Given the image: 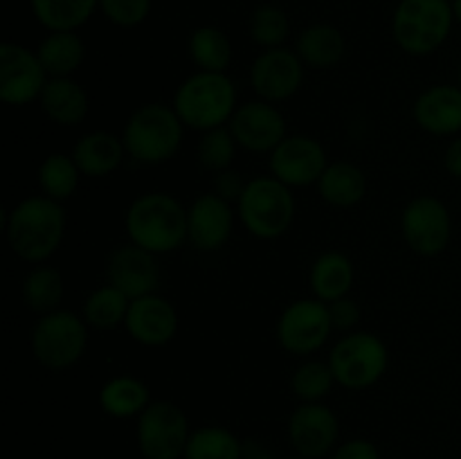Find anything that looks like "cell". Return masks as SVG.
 Wrapping results in <instances>:
<instances>
[{
  "mask_svg": "<svg viewBox=\"0 0 461 459\" xmlns=\"http://www.w3.org/2000/svg\"><path fill=\"white\" fill-rule=\"evenodd\" d=\"M243 439L223 426L192 430L183 459H241Z\"/></svg>",
  "mask_w": 461,
  "mask_h": 459,
  "instance_id": "d6a6232c",
  "label": "cell"
},
{
  "mask_svg": "<svg viewBox=\"0 0 461 459\" xmlns=\"http://www.w3.org/2000/svg\"><path fill=\"white\" fill-rule=\"evenodd\" d=\"M171 106L187 129L205 130L228 126L239 108L237 84L228 72L196 70L176 88Z\"/></svg>",
  "mask_w": 461,
  "mask_h": 459,
  "instance_id": "3957f363",
  "label": "cell"
},
{
  "mask_svg": "<svg viewBox=\"0 0 461 459\" xmlns=\"http://www.w3.org/2000/svg\"><path fill=\"white\" fill-rule=\"evenodd\" d=\"M187 126L180 122L174 106L151 102L135 108L122 130L126 156L144 166L169 162L180 151Z\"/></svg>",
  "mask_w": 461,
  "mask_h": 459,
  "instance_id": "277c9868",
  "label": "cell"
},
{
  "mask_svg": "<svg viewBox=\"0 0 461 459\" xmlns=\"http://www.w3.org/2000/svg\"><path fill=\"white\" fill-rule=\"evenodd\" d=\"M327 363L338 385L349 392H363L385 376L390 351L376 333L351 331L333 345Z\"/></svg>",
  "mask_w": 461,
  "mask_h": 459,
  "instance_id": "ba28073f",
  "label": "cell"
},
{
  "mask_svg": "<svg viewBox=\"0 0 461 459\" xmlns=\"http://www.w3.org/2000/svg\"><path fill=\"white\" fill-rule=\"evenodd\" d=\"M336 385V376L324 360H304L291 376V390L300 403H324Z\"/></svg>",
  "mask_w": 461,
  "mask_h": 459,
  "instance_id": "e575fe53",
  "label": "cell"
},
{
  "mask_svg": "<svg viewBox=\"0 0 461 459\" xmlns=\"http://www.w3.org/2000/svg\"><path fill=\"white\" fill-rule=\"evenodd\" d=\"M246 184L248 180H243L239 171L225 169L214 174V178H212V192H214L216 196L225 198L228 202H237L239 198H241Z\"/></svg>",
  "mask_w": 461,
  "mask_h": 459,
  "instance_id": "f35d334b",
  "label": "cell"
},
{
  "mask_svg": "<svg viewBox=\"0 0 461 459\" xmlns=\"http://www.w3.org/2000/svg\"><path fill=\"white\" fill-rule=\"evenodd\" d=\"M288 459H309V457H300V454H295V457H288Z\"/></svg>",
  "mask_w": 461,
  "mask_h": 459,
  "instance_id": "f6af8a7d",
  "label": "cell"
},
{
  "mask_svg": "<svg viewBox=\"0 0 461 459\" xmlns=\"http://www.w3.org/2000/svg\"><path fill=\"white\" fill-rule=\"evenodd\" d=\"M234 230L232 202L214 192L201 194L187 207V243L198 252H216L230 241Z\"/></svg>",
  "mask_w": 461,
  "mask_h": 459,
  "instance_id": "d6986e66",
  "label": "cell"
},
{
  "mask_svg": "<svg viewBox=\"0 0 461 459\" xmlns=\"http://www.w3.org/2000/svg\"><path fill=\"white\" fill-rule=\"evenodd\" d=\"M99 408L113 418H138L151 405V392L144 381L131 374L108 378L99 390Z\"/></svg>",
  "mask_w": 461,
  "mask_h": 459,
  "instance_id": "484cf974",
  "label": "cell"
},
{
  "mask_svg": "<svg viewBox=\"0 0 461 459\" xmlns=\"http://www.w3.org/2000/svg\"><path fill=\"white\" fill-rule=\"evenodd\" d=\"M228 129L232 130L239 147L250 153H268V156L288 135L286 117L282 115L277 104L264 99L239 104Z\"/></svg>",
  "mask_w": 461,
  "mask_h": 459,
  "instance_id": "2e32d148",
  "label": "cell"
},
{
  "mask_svg": "<svg viewBox=\"0 0 461 459\" xmlns=\"http://www.w3.org/2000/svg\"><path fill=\"white\" fill-rule=\"evenodd\" d=\"M295 52L306 68L331 70L345 58L347 39L331 22H313L300 32L295 40Z\"/></svg>",
  "mask_w": 461,
  "mask_h": 459,
  "instance_id": "603a6c76",
  "label": "cell"
},
{
  "mask_svg": "<svg viewBox=\"0 0 461 459\" xmlns=\"http://www.w3.org/2000/svg\"><path fill=\"white\" fill-rule=\"evenodd\" d=\"M84 178L72 153H50L36 171L41 194L57 202H66L75 196L79 180Z\"/></svg>",
  "mask_w": 461,
  "mask_h": 459,
  "instance_id": "1f68e13d",
  "label": "cell"
},
{
  "mask_svg": "<svg viewBox=\"0 0 461 459\" xmlns=\"http://www.w3.org/2000/svg\"><path fill=\"white\" fill-rule=\"evenodd\" d=\"M297 202L293 189L275 176L248 180L237 201V216L243 228L261 241H275L291 230Z\"/></svg>",
  "mask_w": 461,
  "mask_h": 459,
  "instance_id": "5b68a950",
  "label": "cell"
},
{
  "mask_svg": "<svg viewBox=\"0 0 461 459\" xmlns=\"http://www.w3.org/2000/svg\"><path fill=\"white\" fill-rule=\"evenodd\" d=\"M453 25L448 0H401L392 16V36L410 57H428L448 40Z\"/></svg>",
  "mask_w": 461,
  "mask_h": 459,
  "instance_id": "8992f818",
  "label": "cell"
},
{
  "mask_svg": "<svg viewBox=\"0 0 461 459\" xmlns=\"http://www.w3.org/2000/svg\"><path fill=\"white\" fill-rule=\"evenodd\" d=\"M180 327V318L176 306L160 292L131 300L129 313H126L124 328L131 340L140 346L158 349L169 345L176 338Z\"/></svg>",
  "mask_w": 461,
  "mask_h": 459,
  "instance_id": "ac0fdd59",
  "label": "cell"
},
{
  "mask_svg": "<svg viewBox=\"0 0 461 459\" xmlns=\"http://www.w3.org/2000/svg\"><path fill=\"white\" fill-rule=\"evenodd\" d=\"M270 176L282 180L291 189L318 184L329 166L327 148L313 135L293 133L279 142L268 158Z\"/></svg>",
  "mask_w": 461,
  "mask_h": 459,
  "instance_id": "4fadbf2b",
  "label": "cell"
},
{
  "mask_svg": "<svg viewBox=\"0 0 461 459\" xmlns=\"http://www.w3.org/2000/svg\"><path fill=\"white\" fill-rule=\"evenodd\" d=\"M48 79L36 50L14 40L0 45V99L7 106L21 108L39 102Z\"/></svg>",
  "mask_w": 461,
  "mask_h": 459,
  "instance_id": "7c38bea8",
  "label": "cell"
},
{
  "mask_svg": "<svg viewBox=\"0 0 461 459\" xmlns=\"http://www.w3.org/2000/svg\"><path fill=\"white\" fill-rule=\"evenodd\" d=\"M90 327L81 315L59 309L39 315L30 333V349L36 363L50 372H66L84 358Z\"/></svg>",
  "mask_w": 461,
  "mask_h": 459,
  "instance_id": "52a82bcc",
  "label": "cell"
},
{
  "mask_svg": "<svg viewBox=\"0 0 461 459\" xmlns=\"http://www.w3.org/2000/svg\"><path fill=\"white\" fill-rule=\"evenodd\" d=\"M329 459H381V450H378L374 441L354 436V439L338 444V448L333 450Z\"/></svg>",
  "mask_w": 461,
  "mask_h": 459,
  "instance_id": "ab89813d",
  "label": "cell"
},
{
  "mask_svg": "<svg viewBox=\"0 0 461 459\" xmlns=\"http://www.w3.org/2000/svg\"><path fill=\"white\" fill-rule=\"evenodd\" d=\"M288 441L300 457H331L340 444V421L327 403H300L288 417Z\"/></svg>",
  "mask_w": 461,
  "mask_h": 459,
  "instance_id": "5bb4252c",
  "label": "cell"
},
{
  "mask_svg": "<svg viewBox=\"0 0 461 459\" xmlns=\"http://www.w3.org/2000/svg\"><path fill=\"white\" fill-rule=\"evenodd\" d=\"M153 0H99V12L108 22L122 30L140 27L149 18Z\"/></svg>",
  "mask_w": 461,
  "mask_h": 459,
  "instance_id": "8d00e7d4",
  "label": "cell"
},
{
  "mask_svg": "<svg viewBox=\"0 0 461 459\" xmlns=\"http://www.w3.org/2000/svg\"><path fill=\"white\" fill-rule=\"evenodd\" d=\"M131 300L120 291V288L104 284L95 288L84 302L81 318L86 320L90 328L97 331H111V328L124 327L126 313H129Z\"/></svg>",
  "mask_w": 461,
  "mask_h": 459,
  "instance_id": "4dcf8cb0",
  "label": "cell"
},
{
  "mask_svg": "<svg viewBox=\"0 0 461 459\" xmlns=\"http://www.w3.org/2000/svg\"><path fill=\"white\" fill-rule=\"evenodd\" d=\"M356 282V268L354 261L347 255L338 250L322 252L318 259L313 261L309 273V284L313 297L320 302H331L342 300L351 292Z\"/></svg>",
  "mask_w": 461,
  "mask_h": 459,
  "instance_id": "d4e9b609",
  "label": "cell"
},
{
  "mask_svg": "<svg viewBox=\"0 0 461 459\" xmlns=\"http://www.w3.org/2000/svg\"><path fill=\"white\" fill-rule=\"evenodd\" d=\"M444 166L455 180H461V135H455L444 151Z\"/></svg>",
  "mask_w": 461,
  "mask_h": 459,
  "instance_id": "60d3db41",
  "label": "cell"
},
{
  "mask_svg": "<svg viewBox=\"0 0 461 459\" xmlns=\"http://www.w3.org/2000/svg\"><path fill=\"white\" fill-rule=\"evenodd\" d=\"M457 86L461 88V63H459V70H457Z\"/></svg>",
  "mask_w": 461,
  "mask_h": 459,
  "instance_id": "ee69618b",
  "label": "cell"
},
{
  "mask_svg": "<svg viewBox=\"0 0 461 459\" xmlns=\"http://www.w3.org/2000/svg\"><path fill=\"white\" fill-rule=\"evenodd\" d=\"M241 459H277L273 450L259 439H246L243 441V454Z\"/></svg>",
  "mask_w": 461,
  "mask_h": 459,
  "instance_id": "b9f144b4",
  "label": "cell"
},
{
  "mask_svg": "<svg viewBox=\"0 0 461 459\" xmlns=\"http://www.w3.org/2000/svg\"><path fill=\"white\" fill-rule=\"evenodd\" d=\"M104 273H106V284L120 288L129 300L158 292L162 277L158 255L131 241L113 248L111 255L106 256Z\"/></svg>",
  "mask_w": 461,
  "mask_h": 459,
  "instance_id": "e0dca14e",
  "label": "cell"
},
{
  "mask_svg": "<svg viewBox=\"0 0 461 459\" xmlns=\"http://www.w3.org/2000/svg\"><path fill=\"white\" fill-rule=\"evenodd\" d=\"M66 207L63 202L36 194L18 201L5 214L7 246L21 261L32 266L45 264L57 255L66 237Z\"/></svg>",
  "mask_w": 461,
  "mask_h": 459,
  "instance_id": "6da1fadb",
  "label": "cell"
},
{
  "mask_svg": "<svg viewBox=\"0 0 461 459\" xmlns=\"http://www.w3.org/2000/svg\"><path fill=\"white\" fill-rule=\"evenodd\" d=\"M417 126L437 138L461 135V88L457 84H437L423 90L412 104Z\"/></svg>",
  "mask_w": 461,
  "mask_h": 459,
  "instance_id": "ffe728a7",
  "label": "cell"
},
{
  "mask_svg": "<svg viewBox=\"0 0 461 459\" xmlns=\"http://www.w3.org/2000/svg\"><path fill=\"white\" fill-rule=\"evenodd\" d=\"M329 313H331V322H333V331H340V333H351L356 331L360 322V310L358 302L351 300L349 295L342 297V300H336L329 304Z\"/></svg>",
  "mask_w": 461,
  "mask_h": 459,
  "instance_id": "74e56055",
  "label": "cell"
},
{
  "mask_svg": "<svg viewBox=\"0 0 461 459\" xmlns=\"http://www.w3.org/2000/svg\"><path fill=\"white\" fill-rule=\"evenodd\" d=\"M401 234L419 256H439L453 238V216L441 198L423 194L412 198L401 214Z\"/></svg>",
  "mask_w": 461,
  "mask_h": 459,
  "instance_id": "8fae6325",
  "label": "cell"
},
{
  "mask_svg": "<svg viewBox=\"0 0 461 459\" xmlns=\"http://www.w3.org/2000/svg\"><path fill=\"white\" fill-rule=\"evenodd\" d=\"M453 14H455V22L461 25V0H455L453 3Z\"/></svg>",
  "mask_w": 461,
  "mask_h": 459,
  "instance_id": "7bdbcfd3",
  "label": "cell"
},
{
  "mask_svg": "<svg viewBox=\"0 0 461 459\" xmlns=\"http://www.w3.org/2000/svg\"><path fill=\"white\" fill-rule=\"evenodd\" d=\"M36 54L48 76H75L86 58V45L77 32H48Z\"/></svg>",
  "mask_w": 461,
  "mask_h": 459,
  "instance_id": "4316f807",
  "label": "cell"
},
{
  "mask_svg": "<svg viewBox=\"0 0 461 459\" xmlns=\"http://www.w3.org/2000/svg\"><path fill=\"white\" fill-rule=\"evenodd\" d=\"M72 158L86 178H106L115 174L126 158V147L122 135L108 130H90L84 133L72 147Z\"/></svg>",
  "mask_w": 461,
  "mask_h": 459,
  "instance_id": "7402d4cb",
  "label": "cell"
},
{
  "mask_svg": "<svg viewBox=\"0 0 461 459\" xmlns=\"http://www.w3.org/2000/svg\"><path fill=\"white\" fill-rule=\"evenodd\" d=\"M248 34L261 50L284 48L291 36V18L279 4L264 3L250 14Z\"/></svg>",
  "mask_w": 461,
  "mask_h": 459,
  "instance_id": "836d02e7",
  "label": "cell"
},
{
  "mask_svg": "<svg viewBox=\"0 0 461 459\" xmlns=\"http://www.w3.org/2000/svg\"><path fill=\"white\" fill-rule=\"evenodd\" d=\"M41 111L63 129L84 124L90 112V97L75 76H50L39 97Z\"/></svg>",
  "mask_w": 461,
  "mask_h": 459,
  "instance_id": "44dd1931",
  "label": "cell"
},
{
  "mask_svg": "<svg viewBox=\"0 0 461 459\" xmlns=\"http://www.w3.org/2000/svg\"><path fill=\"white\" fill-rule=\"evenodd\" d=\"M277 342L286 354L311 356L322 349L333 333L331 313L327 302L315 297L295 300L282 310L277 320Z\"/></svg>",
  "mask_w": 461,
  "mask_h": 459,
  "instance_id": "30bf717a",
  "label": "cell"
},
{
  "mask_svg": "<svg viewBox=\"0 0 461 459\" xmlns=\"http://www.w3.org/2000/svg\"><path fill=\"white\" fill-rule=\"evenodd\" d=\"M63 292H66L63 277L57 268H52V266H34V268L25 274V279H23V302H25L27 309L36 315H48L52 313V310L61 309Z\"/></svg>",
  "mask_w": 461,
  "mask_h": 459,
  "instance_id": "f546056e",
  "label": "cell"
},
{
  "mask_svg": "<svg viewBox=\"0 0 461 459\" xmlns=\"http://www.w3.org/2000/svg\"><path fill=\"white\" fill-rule=\"evenodd\" d=\"M124 228L131 243L158 256L169 255L187 243V207L167 192L140 194L126 207Z\"/></svg>",
  "mask_w": 461,
  "mask_h": 459,
  "instance_id": "7a4b0ae2",
  "label": "cell"
},
{
  "mask_svg": "<svg viewBox=\"0 0 461 459\" xmlns=\"http://www.w3.org/2000/svg\"><path fill=\"white\" fill-rule=\"evenodd\" d=\"M448 3H450V4H453V3H455V0H448Z\"/></svg>",
  "mask_w": 461,
  "mask_h": 459,
  "instance_id": "bcb514c9",
  "label": "cell"
},
{
  "mask_svg": "<svg viewBox=\"0 0 461 459\" xmlns=\"http://www.w3.org/2000/svg\"><path fill=\"white\" fill-rule=\"evenodd\" d=\"M36 21L48 32H77L99 9V0H30Z\"/></svg>",
  "mask_w": 461,
  "mask_h": 459,
  "instance_id": "f1b7e54d",
  "label": "cell"
},
{
  "mask_svg": "<svg viewBox=\"0 0 461 459\" xmlns=\"http://www.w3.org/2000/svg\"><path fill=\"white\" fill-rule=\"evenodd\" d=\"M187 52L194 66L205 72H228L232 66V40L221 27L201 25L189 34Z\"/></svg>",
  "mask_w": 461,
  "mask_h": 459,
  "instance_id": "83f0119b",
  "label": "cell"
},
{
  "mask_svg": "<svg viewBox=\"0 0 461 459\" xmlns=\"http://www.w3.org/2000/svg\"><path fill=\"white\" fill-rule=\"evenodd\" d=\"M237 148L239 144L234 140L232 130L228 126H221V129L205 130L201 135L196 147V158L203 169H207L210 174H219V171L232 169Z\"/></svg>",
  "mask_w": 461,
  "mask_h": 459,
  "instance_id": "d590c367",
  "label": "cell"
},
{
  "mask_svg": "<svg viewBox=\"0 0 461 459\" xmlns=\"http://www.w3.org/2000/svg\"><path fill=\"white\" fill-rule=\"evenodd\" d=\"M189 435L187 414L171 400H151L135 423V441L144 459H183Z\"/></svg>",
  "mask_w": 461,
  "mask_h": 459,
  "instance_id": "9c48e42d",
  "label": "cell"
},
{
  "mask_svg": "<svg viewBox=\"0 0 461 459\" xmlns=\"http://www.w3.org/2000/svg\"><path fill=\"white\" fill-rule=\"evenodd\" d=\"M304 68L295 50H261L250 66V86L257 99L279 104L295 97L304 84Z\"/></svg>",
  "mask_w": 461,
  "mask_h": 459,
  "instance_id": "9a60e30c",
  "label": "cell"
},
{
  "mask_svg": "<svg viewBox=\"0 0 461 459\" xmlns=\"http://www.w3.org/2000/svg\"><path fill=\"white\" fill-rule=\"evenodd\" d=\"M318 194L327 205L349 210L367 196V176L358 165L347 160L329 162L322 178L318 180Z\"/></svg>",
  "mask_w": 461,
  "mask_h": 459,
  "instance_id": "cb8c5ba5",
  "label": "cell"
}]
</instances>
